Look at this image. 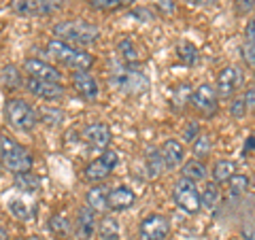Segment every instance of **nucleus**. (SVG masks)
Returning a JSON list of instances; mask_svg holds the SVG:
<instances>
[{
    "label": "nucleus",
    "mask_w": 255,
    "mask_h": 240,
    "mask_svg": "<svg viewBox=\"0 0 255 240\" xmlns=\"http://www.w3.org/2000/svg\"><path fill=\"white\" fill-rule=\"evenodd\" d=\"M64 6V0H13L11 9L17 15H51Z\"/></svg>",
    "instance_id": "obj_7"
},
{
    "label": "nucleus",
    "mask_w": 255,
    "mask_h": 240,
    "mask_svg": "<svg viewBox=\"0 0 255 240\" xmlns=\"http://www.w3.org/2000/svg\"><path fill=\"white\" fill-rule=\"evenodd\" d=\"M38 115H41V119L47 125H60L62 117H64L58 109H49V107H43L41 111H38Z\"/></svg>",
    "instance_id": "obj_33"
},
{
    "label": "nucleus",
    "mask_w": 255,
    "mask_h": 240,
    "mask_svg": "<svg viewBox=\"0 0 255 240\" xmlns=\"http://www.w3.org/2000/svg\"><path fill=\"white\" fill-rule=\"evenodd\" d=\"M236 9L241 15H247L255 9V0H236Z\"/></svg>",
    "instance_id": "obj_39"
},
{
    "label": "nucleus",
    "mask_w": 255,
    "mask_h": 240,
    "mask_svg": "<svg viewBox=\"0 0 255 240\" xmlns=\"http://www.w3.org/2000/svg\"><path fill=\"white\" fill-rule=\"evenodd\" d=\"M219 200H221L219 183H206V187L202 189V206H206V209H217Z\"/></svg>",
    "instance_id": "obj_28"
},
{
    "label": "nucleus",
    "mask_w": 255,
    "mask_h": 240,
    "mask_svg": "<svg viewBox=\"0 0 255 240\" xmlns=\"http://www.w3.org/2000/svg\"><path fill=\"white\" fill-rule=\"evenodd\" d=\"M0 157H2V166L6 170H11L15 174L19 172H30L32 170V157L19 142H15L6 134H2L0 138Z\"/></svg>",
    "instance_id": "obj_3"
},
{
    "label": "nucleus",
    "mask_w": 255,
    "mask_h": 240,
    "mask_svg": "<svg viewBox=\"0 0 255 240\" xmlns=\"http://www.w3.org/2000/svg\"><path fill=\"white\" fill-rule=\"evenodd\" d=\"M187 2L194 6H211V4H217L219 0H187Z\"/></svg>",
    "instance_id": "obj_44"
},
{
    "label": "nucleus",
    "mask_w": 255,
    "mask_h": 240,
    "mask_svg": "<svg viewBox=\"0 0 255 240\" xmlns=\"http://www.w3.org/2000/svg\"><path fill=\"white\" fill-rule=\"evenodd\" d=\"M249 147H251V149H255V138H251V140H249Z\"/></svg>",
    "instance_id": "obj_46"
},
{
    "label": "nucleus",
    "mask_w": 255,
    "mask_h": 240,
    "mask_svg": "<svg viewBox=\"0 0 255 240\" xmlns=\"http://www.w3.org/2000/svg\"><path fill=\"white\" fill-rule=\"evenodd\" d=\"M164 168H166V162L162 157V151L151 149L149 153L145 155V170L149 174V179H157L159 174L164 172Z\"/></svg>",
    "instance_id": "obj_21"
},
{
    "label": "nucleus",
    "mask_w": 255,
    "mask_h": 240,
    "mask_svg": "<svg viewBox=\"0 0 255 240\" xmlns=\"http://www.w3.org/2000/svg\"><path fill=\"white\" fill-rule=\"evenodd\" d=\"M234 170H236V166L230 162V159H219V162L215 164V168H213V179H215V183H228L236 174Z\"/></svg>",
    "instance_id": "obj_25"
},
{
    "label": "nucleus",
    "mask_w": 255,
    "mask_h": 240,
    "mask_svg": "<svg viewBox=\"0 0 255 240\" xmlns=\"http://www.w3.org/2000/svg\"><path fill=\"white\" fill-rule=\"evenodd\" d=\"M85 200H87V206H92L94 211L109 209V191H107V187H100V185L92 187L90 191H87Z\"/></svg>",
    "instance_id": "obj_22"
},
{
    "label": "nucleus",
    "mask_w": 255,
    "mask_h": 240,
    "mask_svg": "<svg viewBox=\"0 0 255 240\" xmlns=\"http://www.w3.org/2000/svg\"><path fill=\"white\" fill-rule=\"evenodd\" d=\"M245 36H247V41H255V17H251L249 21H247Z\"/></svg>",
    "instance_id": "obj_41"
},
{
    "label": "nucleus",
    "mask_w": 255,
    "mask_h": 240,
    "mask_svg": "<svg viewBox=\"0 0 255 240\" xmlns=\"http://www.w3.org/2000/svg\"><path fill=\"white\" fill-rule=\"evenodd\" d=\"M191 96H194V92L189 90V85H179L177 90H174V94H172V102H174V105H179V107H181L187 98L191 100Z\"/></svg>",
    "instance_id": "obj_35"
},
{
    "label": "nucleus",
    "mask_w": 255,
    "mask_h": 240,
    "mask_svg": "<svg viewBox=\"0 0 255 240\" xmlns=\"http://www.w3.org/2000/svg\"><path fill=\"white\" fill-rule=\"evenodd\" d=\"M211 149H213L211 136L209 134H200V136H198L196 142H194V155L198 159H202V157H206V155L211 153Z\"/></svg>",
    "instance_id": "obj_32"
},
{
    "label": "nucleus",
    "mask_w": 255,
    "mask_h": 240,
    "mask_svg": "<svg viewBox=\"0 0 255 240\" xmlns=\"http://www.w3.org/2000/svg\"><path fill=\"white\" fill-rule=\"evenodd\" d=\"M30 240H43V238H38V236H32Z\"/></svg>",
    "instance_id": "obj_48"
},
{
    "label": "nucleus",
    "mask_w": 255,
    "mask_h": 240,
    "mask_svg": "<svg viewBox=\"0 0 255 240\" xmlns=\"http://www.w3.org/2000/svg\"><path fill=\"white\" fill-rule=\"evenodd\" d=\"M136 202V194L130 187H115L109 191V209L111 211H128Z\"/></svg>",
    "instance_id": "obj_18"
},
{
    "label": "nucleus",
    "mask_w": 255,
    "mask_h": 240,
    "mask_svg": "<svg viewBox=\"0 0 255 240\" xmlns=\"http://www.w3.org/2000/svg\"><path fill=\"white\" fill-rule=\"evenodd\" d=\"M73 85L85 100L98 98V83H96V79L87 73V70H75L73 73Z\"/></svg>",
    "instance_id": "obj_15"
},
{
    "label": "nucleus",
    "mask_w": 255,
    "mask_h": 240,
    "mask_svg": "<svg viewBox=\"0 0 255 240\" xmlns=\"http://www.w3.org/2000/svg\"><path fill=\"white\" fill-rule=\"evenodd\" d=\"M177 58L181 64H185V66H194V64L198 62V49L191 43L183 41L177 45Z\"/></svg>",
    "instance_id": "obj_29"
},
{
    "label": "nucleus",
    "mask_w": 255,
    "mask_h": 240,
    "mask_svg": "<svg viewBox=\"0 0 255 240\" xmlns=\"http://www.w3.org/2000/svg\"><path fill=\"white\" fill-rule=\"evenodd\" d=\"M247 102H245V98H241V100H234L232 105H230V113H232L234 117H243L245 113H247Z\"/></svg>",
    "instance_id": "obj_37"
},
{
    "label": "nucleus",
    "mask_w": 255,
    "mask_h": 240,
    "mask_svg": "<svg viewBox=\"0 0 255 240\" xmlns=\"http://www.w3.org/2000/svg\"><path fill=\"white\" fill-rule=\"evenodd\" d=\"M98 234L102 240H117L119 238V221L115 217H102L98 223Z\"/></svg>",
    "instance_id": "obj_27"
},
{
    "label": "nucleus",
    "mask_w": 255,
    "mask_h": 240,
    "mask_svg": "<svg viewBox=\"0 0 255 240\" xmlns=\"http://www.w3.org/2000/svg\"><path fill=\"white\" fill-rule=\"evenodd\" d=\"M134 17H140V21H151L153 19V13H151L149 9H136V11H132Z\"/></svg>",
    "instance_id": "obj_42"
},
{
    "label": "nucleus",
    "mask_w": 255,
    "mask_h": 240,
    "mask_svg": "<svg viewBox=\"0 0 255 240\" xmlns=\"http://www.w3.org/2000/svg\"><path fill=\"white\" fill-rule=\"evenodd\" d=\"M9 209H11V213L15 215L17 219H21V221H28L32 215H30V209L23 202H19V200H11L9 202Z\"/></svg>",
    "instance_id": "obj_34"
},
{
    "label": "nucleus",
    "mask_w": 255,
    "mask_h": 240,
    "mask_svg": "<svg viewBox=\"0 0 255 240\" xmlns=\"http://www.w3.org/2000/svg\"><path fill=\"white\" fill-rule=\"evenodd\" d=\"M170 234V223L162 215H149L140 221V236L142 240H164Z\"/></svg>",
    "instance_id": "obj_9"
},
{
    "label": "nucleus",
    "mask_w": 255,
    "mask_h": 240,
    "mask_svg": "<svg viewBox=\"0 0 255 240\" xmlns=\"http://www.w3.org/2000/svg\"><path fill=\"white\" fill-rule=\"evenodd\" d=\"M198 134H200V125H198L196 121H191V123L185 127V134H183V138H185L187 142H196Z\"/></svg>",
    "instance_id": "obj_38"
},
{
    "label": "nucleus",
    "mask_w": 255,
    "mask_h": 240,
    "mask_svg": "<svg viewBox=\"0 0 255 240\" xmlns=\"http://www.w3.org/2000/svg\"><path fill=\"white\" fill-rule=\"evenodd\" d=\"M251 189H253V191H255V177H253V179H251Z\"/></svg>",
    "instance_id": "obj_47"
},
{
    "label": "nucleus",
    "mask_w": 255,
    "mask_h": 240,
    "mask_svg": "<svg viewBox=\"0 0 255 240\" xmlns=\"http://www.w3.org/2000/svg\"><path fill=\"white\" fill-rule=\"evenodd\" d=\"M49 230H51V234L55 238L66 240L70 234H73V223H70V219L64 213H55L49 219Z\"/></svg>",
    "instance_id": "obj_19"
},
{
    "label": "nucleus",
    "mask_w": 255,
    "mask_h": 240,
    "mask_svg": "<svg viewBox=\"0 0 255 240\" xmlns=\"http://www.w3.org/2000/svg\"><path fill=\"white\" fill-rule=\"evenodd\" d=\"M0 238H2V240H9V236H6V228H4V226L0 228Z\"/></svg>",
    "instance_id": "obj_45"
},
{
    "label": "nucleus",
    "mask_w": 255,
    "mask_h": 240,
    "mask_svg": "<svg viewBox=\"0 0 255 240\" xmlns=\"http://www.w3.org/2000/svg\"><path fill=\"white\" fill-rule=\"evenodd\" d=\"M15 187L23 191V194H34L41 187V181L32 172H19V174H15Z\"/></svg>",
    "instance_id": "obj_24"
},
{
    "label": "nucleus",
    "mask_w": 255,
    "mask_h": 240,
    "mask_svg": "<svg viewBox=\"0 0 255 240\" xmlns=\"http://www.w3.org/2000/svg\"><path fill=\"white\" fill-rule=\"evenodd\" d=\"M53 34L60 41H66L70 45H92L94 41H98L100 30L94 23H87L83 19H68V21L55 23Z\"/></svg>",
    "instance_id": "obj_1"
},
{
    "label": "nucleus",
    "mask_w": 255,
    "mask_h": 240,
    "mask_svg": "<svg viewBox=\"0 0 255 240\" xmlns=\"http://www.w3.org/2000/svg\"><path fill=\"white\" fill-rule=\"evenodd\" d=\"M159 151H162V157H164L166 168H168V170H174V168H179V166L183 164V159H185V147H183L179 140H174V138L166 140Z\"/></svg>",
    "instance_id": "obj_17"
},
{
    "label": "nucleus",
    "mask_w": 255,
    "mask_h": 240,
    "mask_svg": "<svg viewBox=\"0 0 255 240\" xmlns=\"http://www.w3.org/2000/svg\"><path fill=\"white\" fill-rule=\"evenodd\" d=\"M241 81H243L241 70L236 66H226L217 77V94L228 98L230 94H234L238 87H241Z\"/></svg>",
    "instance_id": "obj_14"
},
{
    "label": "nucleus",
    "mask_w": 255,
    "mask_h": 240,
    "mask_svg": "<svg viewBox=\"0 0 255 240\" xmlns=\"http://www.w3.org/2000/svg\"><path fill=\"white\" fill-rule=\"evenodd\" d=\"M191 105H194L198 111L206 113V115L215 113V111H217V90L209 83L200 85L194 92V96H191Z\"/></svg>",
    "instance_id": "obj_13"
},
{
    "label": "nucleus",
    "mask_w": 255,
    "mask_h": 240,
    "mask_svg": "<svg viewBox=\"0 0 255 240\" xmlns=\"http://www.w3.org/2000/svg\"><path fill=\"white\" fill-rule=\"evenodd\" d=\"M111 81L117 90H122L126 94H140V92H147L149 87V79L140 73V70L132 68L130 64L126 66H117L111 75Z\"/></svg>",
    "instance_id": "obj_4"
},
{
    "label": "nucleus",
    "mask_w": 255,
    "mask_h": 240,
    "mask_svg": "<svg viewBox=\"0 0 255 240\" xmlns=\"http://www.w3.org/2000/svg\"><path fill=\"white\" fill-rule=\"evenodd\" d=\"M243 58L249 66H255V41H247L243 45Z\"/></svg>",
    "instance_id": "obj_36"
},
{
    "label": "nucleus",
    "mask_w": 255,
    "mask_h": 240,
    "mask_svg": "<svg viewBox=\"0 0 255 240\" xmlns=\"http://www.w3.org/2000/svg\"><path fill=\"white\" fill-rule=\"evenodd\" d=\"M249 185H251V179H247L245 174H234V177L228 181V196L238 198L241 194H245Z\"/></svg>",
    "instance_id": "obj_30"
},
{
    "label": "nucleus",
    "mask_w": 255,
    "mask_h": 240,
    "mask_svg": "<svg viewBox=\"0 0 255 240\" xmlns=\"http://www.w3.org/2000/svg\"><path fill=\"white\" fill-rule=\"evenodd\" d=\"M134 0H90V4L94 9H100V11H119L124 6H130Z\"/></svg>",
    "instance_id": "obj_31"
},
{
    "label": "nucleus",
    "mask_w": 255,
    "mask_h": 240,
    "mask_svg": "<svg viewBox=\"0 0 255 240\" xmlns=\"http://www.w3.org/2000/svg\"><path fill=\"white\" fill-rule=\"evenodd\" d=\"M26 90H28L32 96L41 98V100H58V98H62V94H64L62 83L38 81V79H32V77L26 81Z\"/></svg>",
    "instance_id": "obj_12"
},
{
    "label": "nucleus",
    "mask_w": 255,
    "mask_h": 240,
    "mask_svg": "<svg viewBox=\"0 0 255 240\" xmlns=\"http://www.w3.org/2000/svg\"><path fill=\"white\" fill-rule=\"evenodd\" d=\"M172 196H174V202H177L179 209L189 213V215L198 213L202 206V194L198 191L196 183L189 181V179H181L177 185H174Z\"/></svg>",
    "instance_id": "obj_6"
},
{
    "label": "nucleus",
    "mask_w": 255,
    "mask_h": 240,
    "mask_svg": "<svg viewBox=\"0 0 255 240\" xmlns=\"http://www.w3.org/2000/svg\"><path fill=\"white\" fill-rule=\"evenodd\" d=\"M117 53L122 55V60L126 62V64H138L140 60H142V53H140V49L136 47V43L132 41V38H122V41L117 43Z\"/></svg>",
    "instance_id": "obj_20"
},
{
    "label": "nucleus",
    "mask_w": 255,
    "mask_h": 240,
    "mask_svg": "<svg viewBox=\"0 0 255 240\" xmlns=\"http://www.w3.org/2000/svg\"><path fill=\"white\" fill-rule=\"evenodd\" d=\"M241 234H243L245 240H255V221L245 223V226L241 228Z\"/></svg>",
    "instance_id": "obj_40"
},
{
    "label": "nucleus",
    "mask_w": 255,
    "mask_h": 240,
    "mask_svg": "<svg viewBox=\"0 0 255 240\" xmlns=\"http://www.w3.org/2000/svg\"><path fill=\"white\" fill-rule=\"evenodd\" d=\"M119 162V157L115 151H102V155H98L94 162L85 168V179L87 181H102L107 179L111 172L115 170V166Z\"/></svg>",
    "instance_id": "obj_8"
},
{
    "label": "nucleus",
    "mask_w": 255,
    "mask_h": 240,
    "mask_svg": "<svg viewBox=\"0 0 255 240\" xmlns=\"http://www.w3.org/2000/svg\"><path fill=\"white\" fill-rule=\"evenodd\" d=\"M183 179H189V181H194V183H200L206 179V166L200 162V159H189L187 164H183Z\"/></svg>",
    "instance_id": "obj_23"
},
{
    "label": "nucleus",
    "mask_w": 255,
    "mask_h": 240,
    "mask_svg": "<svg viewBox=\"0 0 255 240\" xmlns=\"http://www.w3.org/2000/svg\"><path fill=\"white\" fill-rule=\"evenodd\" d=\"M83 140L90 149H98V151H107L111 145V127L102 121H96L85 125L83 130Z\"/></svg>",
    "instance_id": "obj_10"
},
{
    "label": "nucleus",
    "mask_w": 255,
    "mask_h": 240,
    "mask_svg": "<svg viewBox=\"0 0 255 240\" xmlns=\"http://www.w3.org/2000/svg\"><path fill=\"white\" fill-rule=\"evenodd\" d=\"M96 232V211L92 206H81L77 213V236L81 240H90Z\"/></svg>",
    "instance_id": "obj_16"
},
{
    "label": "nucleus",
    "mask_w": 255,
    "mask_h": 240,
    "mask_svg": "<svg viewBox=\"0 0 255 240\" xmlns=\"http://www.w3.org/2000/svg\"><path fill=\"white\" fill-rule=\"evenodd\" d=\"M245 102H247V107L249 109H255V87H249V90H247Z\"/></svg>",
    "instance_id": "obj_43"
},
{
    "label": "nucleus",
    "mask_w": 255,
    "mask_h": 240,
    "mask_svg": "<svg viewBox=\"0 0 255 240\" xmlns=\"http://www.w3.org/2000/svg\"><path fill=\"white\" fill-rule=\"evenodd\" d=\"M0 81H2L4 90H17L19 83H21L19 70L15 68L13 64H4V66H2V73H0Z\"/></svg>",
    "instance_id": "obj_26"
},
{
    "label": "nucleus",
    "mask_w": 255,
    "mask_h": 240,
    "mask_svg": "<svg viewBox=\"0 0 255 240\" xmlns=\"http://www.w3.org/2000/svg\"><path fill=\"white\" fill-rule=\"evenodd\" d=\"M47 53H49L55 62L64 64V66H70L75 70H87L94 64V58L90 53L77 49L75 45L60 41V38H53V41L47 45Z\"/></svg>",
    "instance_id": "obj_2"
},
{
    "label": "nucleus",
    "mask_w": 255,
    "mask_h": 240,
    "mask_svg": "<svg viewBox=\"0 0 255 240\" xmlns=\"http://www.w3.org/2000/svg\"><path fill=\"white\" fill-rule=\"evenodd\" d=\"M23 70L32 77V79H38V81H51V83H60L62 73L51 64H47L43 60H34L30 58L23 62Z\"/></svg>",
    "instance_id": "obj_11"
},
{
    "label": "nucleus",
    "mask_w": 255,
    "mask_h": 240,
    "mask_svg": "<svg viewBox=\"0 0 255 240\" xmlns=\"http://www.w3.org/2000/svg\"><path fill=\"white\" fill-rule=\"evenodd\" d=\"M4 115H6V121H9L15 130L30 132L32 127L36 125V113L32 111V107L26 100H19V98L9 100L6 102V109H4Z\"/></svg>",
    "instance_id": "obj_5"
}]
</instances>
